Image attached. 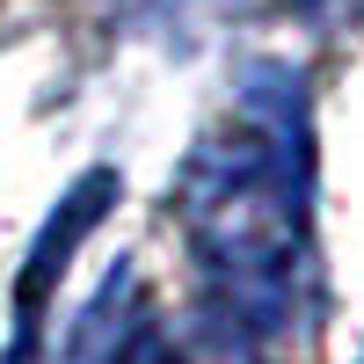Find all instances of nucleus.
<instances>
[{
  "label": "nucleus",
  "instance_id": "obj_3",
  "mask_svg": "<svg viewBox=\"0 0 364 364\" xmlns=\"http://www.w3.org/2000/svg\"><path fill=\"white\" fill-rule=\"evenodd\" d=\"M117 364H262V336L233 306H197L182 321H146Z\"/></svg>",
  "mask_w": 364,
  "mask_h": 364
},
{
  "label": "nucleus",
  "instance_id": "obj_1",
  "mask_svg": "<svg viewBox=\"0 0 364 364\" xmlns=\"http://www.w3.org/2000/svg\"><path fill=\"white\" fill-rule=\"evenodd\" d=\"M306 80L291 66H248L240 102L219 132H204L182 161V226L204 262L211 299L269 336L291 321L306 284Z\"/></svg>",
  "mask_w": 364,
  "mask_h": 364
},
{
  "label": "nucleus",
  "instance_id": "obj_2",
  "mask_svg": "<svg viewBox=\"0 0 364 364\" xmlns=\"http://www.w3.org/2000/svg\"><path fill=\"white\" fill-rule=\"evenodd\" d=\"M117 204V168H87L66 197L51 204V219L37 226L22 255V277H15V336H8V364H37V336H44V306L58 291V269L73 262V248L87 240V226Z\"/></svg>",
  "mask_w": 364,
  "mask_h": 364
},
{
  "label": "nucleus",
  "instance_id": "obj_4",
  "mask_svg": "<svg viewBox=\"0 0 364 364\" xmlns=\"http://www.w3.org/2000/svg\"><path fill=\"white\" fill-rule=\"evenodd\" d=\"M146 321H154V314H146L139 269H132V262H117L109 277H102V291L80 306V321L66 328V357H58V364H117Z\"/></svg>",
  "mask_w": 364,
  "mask_h": 364
},
{
  "label": "nucleus",
  "instance_id": "obj_5",
  "mask_svg": "<svg viewBox=\"0 0 364 364\" xmlns=\"http://www.w3.org/2000/svg\"><path fill=\"white\" fill-rule=\"evenodd\" d=\"M306 22H321V29H336V22H357L364 15V0H291Z\"/></svg>",
  "mask_w": 364,
  "mask_h": 364
}]
</instances>
